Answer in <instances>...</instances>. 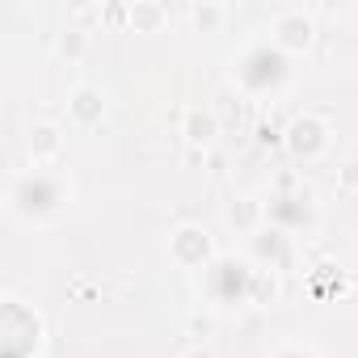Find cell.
Wrapping results in <instances>:
<instances>
[{
  "instance_id": "obj_1",
  "label": "cell",
  "mask_w": 358,
  "mask_h": 358,
  "mask_svg": "<svg viewBox=\"0 0 358 358\" xmlns=\"http://www.w3.org/2000/svg\"><path fill=\"white\" fill-rule=\"evenodd\" d=\"M282 55L278 51H270V47H257L249 59H245V68H241V76L253 85V89H266V85H274V80H282Z\"/></svg>"
},
{
  "instance_id": "obj_2",
  "label": "cell",
  "mask_w": 358,
  "mask_h": 358,
  "mask_svg": "<svg viewBox=\"0 0 358 358\" xmlns=\"http://www.w3.org/2000/svg\"><path fill=\"white\" fill-rule=\"evenodd\" d=\"M55 199H59V190H55L51 182H43V177H34V182L22 186V207H38V211H43V207H51Z\"/></svg>"
},
{
  "instance_id": "obj_3",
  "label": "cell",
  "mask_w": 358,
  "mask_h": 358,
  "mask_svg": "<svg viewBox=\"0 0 358 358\" xmlns=\"http://www.w3.org/2000/svg\"><path fill=\"white\" fill-rule=\"evenodd\" d=\"M270 215L278 224H287V228H299L308 220V207H303V199H274L270 203Z\"/></svg>"
},
{
  "instance_id": "obj_4",
  "label": "cell",
  "mask_w": 358,
  "mask_h": 358,
  "mask_svg": "<svg viewBox=\"0 0 358 358\" xmlns=\"http://www.w3.org/2000/svg\"><path fill=\"white\" fill-rule=\"evenodd\" d=\"M245 282H249V270H241V266H220V274H215V291H220L224 299L241 295Z\"/></svg>"
},
{
  "instance_id": "obj_5",
  "label": "cell",
  "mask_w": 358,
  "mask_h": 358,
  "mask_svg": "<svg viewBox=\"0 0 358 358\" xmlns=\"http://www.w3.org/2000/svg\"><path fill=\"white\" fill-rule=\"evenodd\" d=\"M282 358H308V354H299V350H291V354H282Z\"/></svg>"
}]
</instances>
